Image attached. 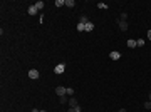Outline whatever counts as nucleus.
Here are the masks:
<instances>
[{
    "label": "nucleus",
    "instance_id": "obj_22",
    "mask_svg": "<svg viewBox=\"0 0 151 112\" xmlns=\"http://www.w3.org/2000/svg\"><path fill=\"white\" fill-rule=\"evenodd\" d=\"M119 112H126V111H124V109H119Z\"/></svg>",
    "mask_w": 151,
    "mask_h": 112
},
{
    "label": "nucleus",
    "instance_id": "obj_4",
    "mask_svg": "<svg viewBox=\"0 0 151 112\" xmlns=\"http://www.w3.org/2000/svg\"><path fill=\"white\" fill-rule=\"evenodd\" d=\"M29 77H30V79H39V70L30 69V70H29Z\"/></svg>",
    "mask_w": 151,
    "mask_h": 112
},
{
    "label": "nucleus",
    "instance_id": "obj_14",
    "mask_svg": "<svg viewBox=\"0 0 151 112\" xmlns=\"http://www.w3.org/2000/svg\"><path fill=\"white\" fill-rule=\"evenodd\" d=\"M56 5H57V7H62V5H66V0H56Z\"/></svg>",
    "mask_w": 151,
    "mask_h": 112
},
{
    "label": "nucleus",
    "instance_id": "obj_1",
    "mask_svg": "<svg viewBox=\"0 0 151 112\" xmlns=\"http://www.w3.org/2000/svg\"><path fill=\"white\" fill-rule=\"evenodd\" d=\"M56 94L59 95V97H66V95H67V89H66V87H60V85H59V87L56 89Z\"/></svg>",
    "mask_w": 151,
    "mask_h": 112
},
{
    "label": "nucleus",
    "instance_id": "obj_17",
    "mask_svg": "<svg viewBox=\"0 0 151 112\" xmlns=\"http://www.w3.org/2000/svg\"><path fill=\"white\" fill-rule=\"evenodd\" d=\"M143 45H144V40L139 38V40H138V47H143Z\"/></svg>",
    "mask_w": 151,
    "mask_h": 112
},
{
    "label": "nucleus",
    "instance_id": "obj_3",
    "mask_svg": "<svg viewBox=\"0 0 151 112\" xmlns=\"http://www.w3.org/2000/svg\"><path fill=\"white\" fill-rule=\"evenodd\" d=\"M118 25H119V28H121V30H123V32H126V30H128V24H126V20H118Z\"/></svg>",
    "mask_w": 151,
    "mask_h": 112
},
{
    "label": "nucleus",
    "instance_id": "obj_8",
    "mask_svg": "<svg viewBox=\"0 0 151 112\" xmlns=\"http://www.w3.org/2000/svg\"><path fill=\"white\" fill-rule=\"evenodd\" d=\"M37 12H39V10H37L35 5H30V7H29V15H35Z\"/></svg>",
    "mask_w": 151,
    "mask_h": 112
},
{
    "label": "nucleus",
    "instance_id": "obj_13",
    "mask_svg": "<svg viewBox=\"0 0 151 112\" xmlns=\"http://www.w3.org/2000/svg\"><path fill=\"white\" fill-rule=\"evenodd\" d=\"M97 7H99L101 10H106V9H107V5H106L104 2H99V3H97Z\"/></svg>",
    "mask_w": 151,
    "mask_h": 112
},
{
    "label": "nucleus",
    "instance_id": "obj_7",
    "mask_svg": "<svg viewBox=\"0 0 151 112\" xmlns=\"http://www.w3.org/2000/svg\"><path fill=\"white\" fill-rule=\"evenodd\" d=\"M126 45L129 47V49H134V47H138V42H136V40H133V38H129V40L126 42Z\"/></svg>",
    "mask_w": 151,
    "mask_h": 112
},
{
    "label": "nucleus",
    "instance_id": "obj_11",
    "mask_svg": "<svg viewBox=\"0 0 151 112\" xmlns=\"http://www.w3.org/2000/svg\"><path fill=\"white\" fill-rule=\"evenodd\" d=\"M35 7H37V10H42V9H44V2H42V0L35 2Z\"/></svg>",
    "mask_w": 151,
    "mask_h": 112
},
{
    "label": "nucleus",
    "instance_id": "obj_18",
    "mask_svg": "<svg viewBox=\"0 0 151 112\" xmlns=\"http://www.w3.org/2000/svg\"><path fill=\"white\" fill-rule=\"evenodd\" d=\"M144 109H151V100H148V102L144 104Z\"/></svg>",
    "mask_w": 151,
    "mask_h": 112
},
{
    "label": "nucleus",
    "instance_id": "obj_16",
    "mask_svg": "<svg viewBox=\"0 0 151 112\" xmlns=\"http://www.w3.org/2000/svg\"><path fill=\"white\" fill-rule=\"evenodd\" d=\"M77 30H79V32H84V25H82V24H77Z\"/></svg>",
    "mask_w": 151,
    "mask_h": 112
},
{
    "label": "nucleus",
    "instance_id": "obj_5",
    "mask_svg": "<svg viewBox=\"0 0 151 112\" xmlns=\"http://www.w3.org/2000/svg\"><path fill=\"white\" fill-rule=\"evenodd\" d=\"M92 30H94V24H92V22H87L84 25V32H92Z\"/></svg>",
    "mask_w": 151,
    "mask_h": 112
},
{
    "label": "nucleus",
    "instance_id": "obj_15",
    "mask_svg": "<svg viewBox=\"0 0 151 112\" xmlns=\"http://www.w3.org/2000/svg\"><path fill=\"white\" fill-rule=\"evenodd\" d=\"M67 95H69V97H72V95H74V89H71V87H69V89H67Z\"/></svg>",
    "mask_w": 151,
    "mask_h": 112
},
{
    "label": "nucleus",
    "instance_id": "obj_20",
    "mask_svg": "<svg viewBox=\"0 0 151 112\" xmlns=\"http://www.w3.org/2000/svg\"><path fill=\"white\" fill-rule=\"evenodd\" d=\"M146 35H148V38L151 40V30H148V32H146Z\"/></svg>",
    "mask_w": 151,
    "mask_h": 112
},
{
    "label": "nucleus",
    "instance_id": "obj_6",
    "mask_svg": "<svg viewBox=\"0 0 151 112\" xmlns=\"http://www.w3.org/2000/svg\"><path fill=\"white\" fill-rule=\"evenodd\" d=\"M109 57H111L113 60H119V59H121V54H119V52H116V50H113V52L109 54Z\"/></svg>",
    "mask_w": 151,
    "mask_h": 112
},
{
    "label": "nucleus",
    "instance_id": "obj_12",
    "mask_svg": "<svg viewBox=\"0 0 151 112\" xmlns=\"http://www.w3.org/2000/svg\"><path fill=\"white\" fill-rule=\"evenodd\" d=\"M66 5H67V7H71V9H72V7L76 5V2H74V0H66Z\"/></svg>",
    "mask_w": 151,
    "mask_h": 112
},
{
    "label": "nucleus",
    "instance_id": "obj_19",
    "mask_svg": "<svg viewBox=\"0 0 151 112\" xmlns=\"http://www.w3.org/2000/svg\"><path fill=\"white\" fill-rule=\"evenodd\" d=\"M82 109H81V105H77V107H74V112H81Z\"/></svg>",
    "mask_w": 151,
    "mask_h": 112
},
{
    "label": "nucleus",
    "instance_id": "obj_23",
    "mask_svg": "<svg viewBox=\"0 0 151 112\" xmlns=\"http://www.w3.org/2000/svg\"><path fill=\"white\" fill-rule=\"evenodd\" d=\"M39 112H45V111H39Z\"/></svg>",
    "mask_w": 151,
    "mask_h": 112
},
{
    "label": "nucleus",
    "instance_id": "obj_10",
    "mask_svg": "<svg viewBox=\"0 0 151 112\" xmlns=\"http://www.w3.org/2000/svg\"><path fill=\"white\" fill-rule=\"evenodd\" d=\"M69 105H71V107H77L79 104H77V100H76L74 97H71V99H69Z\"/></svg>",
    "mask_w": 151,
    "mask_h": 112
},
{
    "label": "nucleus",
    "instance_id": "obj_9",
    "mask_svg": "<svg viewBox=\"0 0 151 112\" xmlns=\"http://www.w3.org/2000/svg\"><path fill=\"white\" fill-rule=\"evenodd\" d=\"M87 22H89V19H87L86 15H81V17H79V24H82V25H86Z\"/></svg>",
    "mask_w": 151,
    "mask_h": 112
},
{
    "label": "nucleus",
    "instance_id": "obj_2",
    "mask_svg": "<svg viewBox=\"0 0 151 112\" xmlns=\"http://www.w3.org/2000/svg\"><path fill=\"white\" fill-rule=\"evenodd\" d=\"M64 70H66V64H57L56 69H54L56 74H64Z\"/></svg>",
    "mask_w": 151,
    "mask_h": 112
},
{
    "label": "nucleus",
    "instance_id": "obj_24",
    "mask_svg": "<svg viewBox=\"0 0 151 112\" xmlns=\"http://www.w3.org/2000/svg\"><path fill=\"white\" fill-rule=\"evenodd\" d=\"M150 99H151V92H150Z\"/></svg>",
    "mask_w": 151,
    "mask_h": 112
},
{
    "label": "nucleus",
    "instance_id": "obj_21",
    "mask_svg": "<svg viewBox=\"0 0 151 112\" xmlns=\"http://www.w3.org/2000/svg\"><path fill=\"white\" fill-rule=\"evenodd\" d=\"M67 112H74V107H69V111Z\"/></svg>",
    "mask_w": 151,
    "mask_h": 112
}]
</instances>
